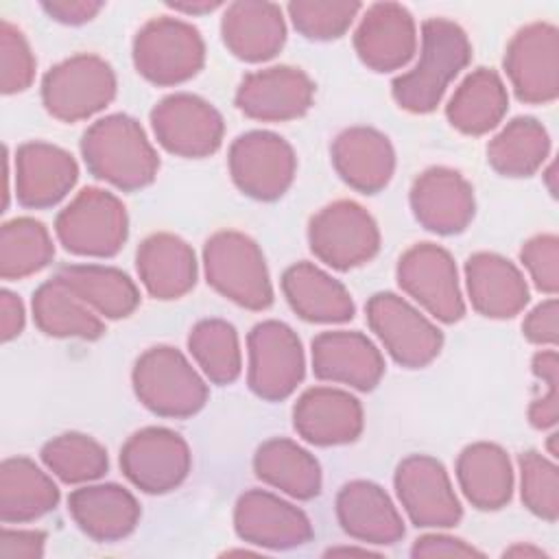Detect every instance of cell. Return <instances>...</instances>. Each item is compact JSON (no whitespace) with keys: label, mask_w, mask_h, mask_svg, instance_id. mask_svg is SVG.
I'll use <instances>...</instances> for the list:
<instances>
[{"label":"cell","mask_w":559,"mask_h":559,"mask_svg":"<svg viewBox=\"0 0 559 559\" xmlns=\"http://www.w3.org/2000/svg\"><path fill=\"white\" fill-rule=\"evenodd\" d=\"M411 210L428 231L439 236L461 234L476 210L472 183L452 168L432 166L413 181Z\"/></svg>","instance_id":"cell-19"},{"label":"cell","mask_w":559,"mask_h":559,"mask_svg":"<svg viewBox=\"0 0 559 559\" xmlns=\"http://www.w3.org/2000/svg\"><path fill=\"white\" fill-rule=\"evenodd\" d=\"M142 286L155 299H179L197 284V258L192 247L175 234H153L135 253Z\"/></svg>","instance_id":"cell-29"},{"label":"cell","mask_w":559,"mask_h":559,"mask_svg":"<svg viewBox=\"0 0 559 559\" xmlns=\"http://www.w3.org/2000/svg\"><path fill=\"white\" fill-rule=\"evenodd\" d=\"M314 98L312 79L293 66H271L249 72L236 90V107L262 122L301 118Z\"/></svg>","instance_id":"cell-17"},{"label":"cell","mask_w":559,"mask_h":559,"mask_svg":"<svg viewBox=\"0 0 559 559\" xmlns=\"http://www.w3.org/2000/svg\"><path fill=\"white\" fill-rule=\"evenodd\" d=\"M44 465L63 483L81 485L100 478L107 472V450L92 437L66 432L41 448Z\"/></svg>","instance_id":"cell-40"},{"label":"cell","mask_w":559,"mask_h":559,"mask_svg":"<svg viewBox=\"0 0 559 559\" xmlns=\"http://www.w3.org/2000/svg\"><path fill=\"white\" fill-rule=\"evenodd\" d=\"M79 166L74 157L48 142H26L15 151V197L31 210L57 205L74 188Z\"/></svg>","instance_id":"cell-21"},{"label":"cell","mask_w":559,"mask_h":559,"mask_svg":"<svg viewBox=\"0 0 559 559\" xmlns=\"http://www.w3.org/2000/svg\"><path fill=\"white\" fill-rule=\"evenodd\" d=\"M367 321L389 356L406 369H421L441 352V330L395 293H376L367 301Z\"/></svg>","instance_id":"cell-9"},{"label":"cell","mask_w":559,"mask_h":559,"mask_svg":"<svg viewBox=\"0 0 559 559\" xmlns=\"http://www.w3.org/2000/svg\"><path fill=\"white\" fill-rule=\"evenodd\" d=\"M157 142L179 157H207L218 151L225 133L223 116L201 96L177 92L162 98L151 111Z\"/></svg>","instance_id":"cell-15"},{"label":"cell","mask_w":559,"mask_h":559,"mask_svg":"<svg viewBox=\"0 0 559 559\" xmlns=\"http://www.w3.org/2000/svg\"><path fill=\"white\" fill-rule=\"evenodd\" d=\"M555 441H557V432H552V435H550V441H548V448H550V456H552V459L559 454V452H557Z\"/></svg>","instance_id":"cell-55"},{"label":"cell","mask_w":559,"mask_h":559,"mask_svg":"<svg viewBox=\"0 0 559 559\" xmlns=\"http://www.w3.org/2000/svg\"><path fill=\"white\" fill-rule=\"evenodd\" d=\"M127 210L103 188H83L55 221L59 242L74 255L111 258L127 240Z\"/></svg>","instance_id":"cell-5"},{"label":"cell","mask_w":559,"mask_h":559,"mask_svg":"<svg viewBox=\"0 0 559 559\" xmlns=\"http://www.w3.org/2000/svg\"><path fill=\"white\" fill-rule=\"evenodd\" d=\"M116 96V74L98 55H74L52 66L41 79V103L61 122L85 120Z\"/></svg>","instance_id":"cell-7"},{"label":"cell","mask_w":559,"mask_h":559,"mask_svg":"<svg viewBox=\"0 0 559 559\" xmlns=\"http://www.w3.org/2000/svg\"><path fill=\"white\" fill-rule=\"evenodd\" d=\"M234 528L247 544L273 550L297 548L312 539L308 515L264 489H249L238 498Z\"/></svg>","instance_id":"cell-18"},{"label":"cell","mask_w":559,"mask_h":559,"mask_svg":"<svg viewBox=\"0 0 559 559\" xmlns=\"http://www.w3.org/2000/svg\"><path fill=\"white\" fill-rule=\"evenodd\" d=\"M520 491L524 507L542 520L557 522L559 472L555 461L528 450L520 456Z\"/></svg>","instance_id":"cell-42"},{"label":"cell","mask_w":559,"mask_h":559,"mask_svg":"<svg viewBox=\"0 0 559 559\" xmlns=\"http://www.w3.org/2000/svg\"><path fill=\"white\" fill-rule=\"evenodd\" d=\"M288 306L310 323H343L354 317L349 290L312 262H297L282 275Z\"/></svg>","instance_id":"cell-30"},{"label":"cell","mask_w":559,"mask_h":559,"mask_svg":"<svg viewBox=\"0 0 559 559\" xmlns=\"http://www.w3.org/2000/svg\"><path fill=\"white\" fill-rule=\"evenodd\" d=\"M456 478L465 498L480 511L502 509L513 493V469L509 454L489 441H478L461 450Z\"/></svg>","instance_id":"cell-31"},{"label":"cell","mask_w":559,"mask_h":559,"mask_svg":"<svg viewBox=\"0 0 559 559\" xmlns=\"http://www.w3.org/2000/svg\"><path fill=\"white\" fill-rule=\"evenodd\" d=\"M325 555H360V557H367V555H373V552L369 548H332Z\"/></svg>","instance_id":"cell-53"},{"label":"cell","mask_w":559,"mask_h":559,"mask_svg":"<svg viewBox=\"0 0 559 559\" xmlns=\"http://www.w3.org/2000/svg\"><path fill=\"white\" fill-rule=\"evenodd\" d=\"M354 48L358 59L373 72L404 68L417 48L413 15L397 2L371 4L354 33Z\"/></svg>","instance_id":"cell-20"},{"label":"cell","mask_w":559,"mask_h":559,"mask_svg":"<svg viewBox=\"0 0 559 559\" xmlns=\"http://www.w3.org/2000/svg\"><path fill=\"white\" fill-rule=\"evenodd\" d=\"M221 35L229 52L242 61L260 63L275 57L286 41L282 9L262 0H238L227 4Z\"/></svg>","instance_id":"cell-26"},{"label":"cell","mask_w":559,"mask_h":559,"mask_svg":"<svg viewBox=\"0 0 559 559\" xmlns=\"http://www.w3.org/2000/svg\"><path fill=\"white\" fill-rule=\"evenodd\" d=\"M465 282L472 308L489 319H511L528 304L522 271L507 258L478 251L465 262Z\"/></svg>","instance_id":"cell-25"},{"label":"cell","mask_w":559,"mask_h":559,"mask_svg":"<svg viewBox=\"0 0 559 559\" xmlns=\"http://www.w3.org/2000/svg\"><path fill=\"white\" fill-rule=\"evenodd\" d=\"M192 465V454L181 435L170 428L148 426L133 432L120 450L124 476L144 493L177 489Z\"/></svg>","instance_id":"cell-14"},{"label":"cell","mask_w":559,"mask_h":559,"mask_svg":"<svg viewBox=\"0 0 559 559\" xmlns=\"http://www.w3.org/2000/svg\"><path fill=\"white\" fill-rule=\"evenodd\" d=\"M411 555L413 557H483L480 550L450 535H424L413 544Z\"/></svg>","instance_id":"cell-48"},{"label":"cell","mask_w":559,"mask_h":559,"mask_svg":"<svg viewBox=\"0 0 559 559\" xmlns=\"http://www.w3.org/2000/svg\"><path fill=\"white\" fill-rule=\"evenodd\" d=\"M397 284L441 323H456L465 314L452 255L432 242H419L402 253Z\"/></svg>","instance_id":"cell-13"},{"label":"cell","mask_w":559,"mask_h":559,"mask_svg":"<svg viewBox=\"0 0 559 559\" xmlns=\"http://www.w3.org/2000/svg\"><path fill=\"white\" fill-rule=\"evenodd\" d=\"M46 535L41 531L2 528L0 533V557L7 559H39L44 555Z\"/></svg>","instance_id":"cell-47"},{"label":"cell","mask_w":559,"mask_h":559,"mask_svg":"<svg viewBox=\"0 0 559 559\" xmlns=\"http://www.w3.org/2000/svg\"><path fill=\"white\" fill-rule=\"evenodd\" d=\"M472 59L467 33L452 20L430 17L421 24V50L413 70L391 83L395 103L411 114L437 109L448 85Z\"/></svg>","instance_id":"cell-1"},{"label":"cell","mask_w":559,"mask_h":559,"mask_svg":"<svg viewBox=\"0 0 559 559\" xmlns=\"http://www.w3.org/2000/svg\"><path fill=\"white\" fill-rule=\"evenodd\" d=\"M133 391L142 406L159 417L186 419L207 402V384L188 358L168 345L146 349L131 373Z\"/></svg>","instance_id":"cell-4"},{"label":"cell","mask_w":559,"mask_h":559,"mask_svg":"<svg viewBox=\"0 0 559 559\" xmlns=\"http://www.w3.org/2000/svg\"><path fill=\"white\" fill-rule=\"evenodd\" d=\"M59 502L52 478L26 456L4 459L0 465V520L22 524L41 518Z\"/></svg>","instance_id":"cell-33"},{"label":"cell","mask_w":559,"mask_h":559,"mask_svg":"<svg viewBox=\"0 0 559 559\" xmlns=\"http://www.w3.org/2000/svg\"><path fill=\"white\" fill-rule=\"evenodd\" d=\"M533 373L544 382L546 393L535 397L533 404L528 406V421L537 430H548L557 424L559 419V356L557 352L542 349L533 356Z\"/></svg>","instance_id":"cell-44"},{"label":"cell","mask_w":559,"mask_h":559,"mask_svg":"<svg viewBox=\"0 0 559 559\" xmlns=\"http://www.w3.org/2000/svg\"><path fill=\"white\" fill-rule=\"evenodd\" d=\"M35 325L57 338H98L105 332L100 314H96L70 286L57 275L33 293Z\"/></svg>","instance_id":"cell-35"},{"label":"cell","mask_w":559,"mask_h":559,"mask_svg":"<svg viewBox=\"0 0 559 559\" xmlns=\"http://www.w3.org/2000/svg\"><path fill=\"white\" fill-rule=\"evenodd\" d=\"M557 317H559V304L555 297L537 304L524 319L522 323V332L526 336V341L535 343V345H546V347H555L559 341V325H557Z\"/></svg>","instance_id":"cell-46"},{"label":"cell","mask_w":559,"mask_h":559,"mask_svg":"<svg viewBox=\"0 0 559 559\" xmlns=\"http://www.w3.org/2000/svg\"><path fill=\"white\" fill-rule=\"evenodd\" d=\"M255 476L297 500H310L321 491L319 461L293 439L264 441L253 456Z\"/></svg>","instance_id":"cell-34"},{"label":"cell","mask_w":559,"mask_h":559,"mask_svg":"<svg viewBox=\"0 0 559 559\" xmlns=\"http://www.w3.org/2000/svg\"><path fill=\"white\" fill-rule=\"evenodd\" d=\"M207 284L229 301L247 310H266L273 304L264 255L253 238L236 229H223L203 247Z\"/></svg>","instance_id":"cell-3"},{"label":"cell","mask_w":559,"mask_h":559,"mask_svg":"<svg viewBox=\"0 0 559 559\" xmlns=\"http://www.w3.org/2000/svg\"><path fill=\"white\" fill-rule=\"evenodd\" d=\"M170 9L186 13V15H203V13H212L214 9L221 7V2H170Z\"/></svg>","instance_id":"cell-51"},{"label":"cell","mask_w":559,"mask_h":559,"mask_svg":"<svg viewBox=\"0 0 559 559\" xmlns=\"http://www.w3.org/2000/svg\"><path fill=\"white\" fill-rule=\"evenodd\" d=\"M504 72L515 96L546 105L559 96V31L548 22L520 28L504 52Z\"/></svg>","instance_id":"cell-12"},{"label":"cell","mask_w":559,"mask_h":559,"mask_svg":"<svg viewBox=\"0 0 559 559\" xmlns=\"http://www.w3.org/2000/svg\"><path fill=\"white\" fill-rule=\"evenodd\" d=\"M247 349L249 389L266 402H282L293 395L306 373L301 341L293 328L275 319L262 321L249 332Z\"/></svg>","instance_id":"cell-10"},{"label":"cell","mask_w":559,"mask_h":559,"mask_svg":"<svg viewBox=\"0 0 559 559\" xmlns=\"http://www.w3.org/2000/svg\"><path fill=\"white\" fill-rule=\"evenodd\" d=\"M509 109V94L498 72L476 68L454 90L445 116L465 135H483L500 124Z\"/></svg>","instance_id":"cell-32"},{"label":"cell","mask_w":559,"mask_h":559,"mask_svg":"<svg viewBox=\"0 0 559 559\" xmlns=\"http://www.w3.org/2000/svg\"><path fill=\"white\" fill-rule=\"evenodd\" d=\"M103 2H92V0H52V2H41V9L57 22L61 24H85L96 13L103 9Z\"/></svg>","instance_id":"cell-49"},{"label":"cell","mask_w":559,"mask_h":559,"mask_svg":"<svg viewBox=\"0 0 559 559\" xmlns=\"http://www.w3.org/2000/svg\"><path fill=\"white\" fill-rule=\"evenodd\" d=\"M81 155L94 177L124 192L146 188L159 170V157L144 129L127 114H111L90 124Z\"/></svg>","instance_id":"cell-2"},{"label":"cell","mask_w":559,"mask_h":559,"mask_svg":"<svg viewBox=\"0 0 559 559\" xmlns=\"http://www.w3.org/2000/svg\"><path fill=\"white\" fill-rule=\"evenodd\" d=\"M203 61V37L192 24L177 17H153L133 39V66L155 85H179L192 79Z\"/></svg>","instance_id":"cell-6"},{"label":"cell","mask_w":559,"mask_h":559,"mask_svg":"<svg viewBox=\"0 0 559 559\" xmlns=\"http://www.w3.org/2000/svg\"><path fill=\"white\" fill-rule=\"evenodd\" d=\"M35 79V57L24 33L9 20L0 24V87L2 94H17Z\"/></svg>","instance_id":"cell-43"},{"label":"cell","mask_w":559,"mask_h":559,"mask_svg":"<svg viewBox=\"0 0 559 559\" xmlns=\"http://www.w3.org/2000/svg\"><path fill=\"white\" fill-rule=\"evenodd\" d=\"M286 9L293 26L304 37L328 41L341 37L352 26L362 4L341 0H297L290 2Z\"/></svg>","instance_id":"cell-41"},{"label":"cell","mask_w":559,"mask_h":559,"mask_svg":"<svg viewBox=\"0 0 559 559\" xmlns=\"http://www.w3.org/2000/svg\"><path fill=\"white\" fill-rule=\"evenodd\" d=\"M24 321H26V314H24L22 299L11 290H2L0 293V338L4 343L15 338L24 330Z\"/></svg>","instance_id":"cell-50"},{"label":"cell","mask_w":559,"mask_h":559,"mask_svg":"<svg viewBox=\"0 0 559 559\" xmlns=\"http://www.w3.org/2000/svg\"><path fill=\"white\" fill-rule=\"evenodd\" d=\"M293 426L312 445L349 443L362 432V406L343 389L312 386L295 402Z\"/></svg>","instance_id":"cell-23"},{"label":"cell","mask_w":559,"mask_h":559,"mask_svg":"<svg viewBox=\"0 0 559 559\" xmlns=\"http://www.w3.org/2000/svg\"><path fill=\"white\" fill-rule=\"evenodd\" d=\"M520 260L526 266L533 284L546 293L555 295L559 288V238L555 234H539L524 242Z\"/></svg>","instance_id":"cell-45"},{"label":"cell","mask_w":559,"mask_h":559,"mask_svg":"<svg viewBox=\"0 0 559 559\" xmlns=\"http://www.w3.org/2000/svg\"><path fill=\"white\" fill-rule=\"evenodd\" d=\"M57 277L105 319H124L140 304L133 280L114 266L70 264L59 269Z\"/></svg>","instance_id":"cell-36"},{"label":"cell","mask_w":559,"mask_h":559,"mask_svg":"<svg viewBox=\"0 0 559 559\" xmlns=\"http://www.w3.org/2000/svg\"><path fill=\"white\" fill-rule=\"evenodd\" d=\"M68 511L76 526L96 542L124 539L140 522L135 496L116 483L74 489L68 498Z\"/></svg>","instance_id":"cell-28"},{"label":"cell","mask_w":559,"mask_h":559,"mask_svg":"<svg viewBox=\"0 0 559 559\" xmlns=\"http://www.w3.org/2000/svg\"><path fill=\"white\" fill-rule=\"evenodd\" d=\"M55 258V245L44 223L20 216L7 221L0 229V277L22 280L28 277Z\"/></svg>","instance_id":"cell-38"},{"label":"cell","mask_w":559,"mask_h":559,"mask_svg":"<svg viewBox=\"0 0 559 559\" xmlns=\"http://www.w3.org/2000/svg\"><path fill=\"white\" fill-rule=\"evenodd\" d=\"M308 242L323 264L336 271H349L378 253L380 231L362 205L341 199L321 207L310 218Z\"/></svg>","instance_id":"cell-8"},{"label":"cell","mask_w":559,"mask_h":559,"mask_svg":"<svg viewBox=\"0 0 559 559\" xmlns=\"http://www.w3.org/2000/svg\"><path fill=\"white\" fill-rule=\"evenodd\" d=\"M188 349L201 371L214 384H231L242 369L238 334L223 319L199 321L188 336Z\"/></svg>","instance_id":"cell-39"},{"label":"cell","mask_w":559,"mask_h":559,"mask_svg":"<svg viewBox=\"0 0 559 559\" xmlns=\"http://www.w3.org/2000/svg\"><path fill=\"white\" fill-rule=\"evenodd\" d=\"M550 153V138L542 122L518 116L487 144L489 166L504 177H531Z\"/></svg>","instance_id":"cell-37"},{"label":"cell","mask_w":559,"mask_h":559,"mask_svg":"<svg viewBox=\"0 0 559 559\" xmlns=\"http://www.w3.org/2000/svg\"><path fill=\"white\" fill-rule=\"evenodd\" d=\"M504 555H509V557H546L544 550L533 548V546H513V548L504 550Z\"/></svg>","instance_id":"cell-52"},{"label":"cell","mask_w":559,"mask_h":559,"mask_svg":"<svg viewBox=\"0 0 559 559\" xmlns=\"http://www.w3.org/2000/svg\"><path fill=\"white\" fill-rule=\"evenodd\" d=\"M229 175L236 188L258 201L280 199L293 183L297 157L273 131H247L229 146Z\"/></svg>","instance_id":"cell-11"},{"label":"cell","mask_w":559,"mask_h":559,"mask_svg":"<svg viewBox=\"0 0 559 559\" xmlns=\"http://www.w3.org/2000/svg\"><path fill=\"white\" fill-rule=\"evenodd\" d=\"M544 177H546V181H548V190H550V194H552V197H557V186H555V164H550V166H548V170L544 173Z\"/></svg>","instance_id":"cell-54"},{"label":"cell","mask_w":559,"mask_h":559,"mask_svg":"<svg viewBox=\"0 0 559 559\" xmlns=\"http://www.w3.org/2000/svg\"><path fill=\"white\" fill-rule=\"evenodd\" d=\"M395 493L408 520L417 528H450L459 524L463 509L445 467L428 456H406L395 469Z\"/></svg>","instance_id":"cell-16"},{"label":"cell","mask_w":559,"mask_h":559,"mask_svg":"<svg viewBox=\"0 0 559 559\" xmlns=\"http://www.w3.org/2000/svg\"><path fill=\"white\" fill-rule=\"evenodd\" d=\"M312 371L319 380L371 391L384 373V360L360 332H321L312 338Z\"/></svg>","instance_id":"cell-22"},{"label":"cell","mask_w":559,"mask_h":559,"mask_svg":"<svg viewBox=\"0 0 559 559\" xmlns=\"http://www.w3.org/2000/svg\"><path fill=\"white\" fill-rule=\"evenodd\" d=\"M332 164L349 188L376 194L393 177L395 153L389 138L378 129L349 127L332 142Z\"/></svg>","instance_id":"cell-24"},{"label":"cell","mask_w":559,"mask_h":559,"mask_svg":"<svg viewBox=\"0 0 559 559\" xmlns=\"http://www.w3.org/2000/svg\"><path fill=\"white\" fill-rule=\"evenodd\" d=\"M341 528L365 544H395L404 537V522L386 491L371 480H352L336 496Z\"/></svg>","instance_id":"cell-27"}]
</instances>
